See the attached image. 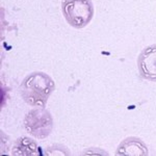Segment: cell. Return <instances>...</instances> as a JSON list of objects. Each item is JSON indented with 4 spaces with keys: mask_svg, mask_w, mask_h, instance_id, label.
<instances>
[{
    "mask_svg": "<svg viewBox=\"0 0 156 156\" xmlns=\"http://www.w3.org/2000/svg\"><path fill=\"white\" fill-rule=\"evenodd\" d=\"M55 90V82L44 72H32L20 85V94L27 104L34 107H46L50 95Z\"/></svg>",
    "mask_w": 156,
    "mask_h": 156,
    "instance_id": "obj_1",
    "label": "cell"
},
{
    "mask_svg": "<svg viewBox=\"0 0 156 156\" xmlns=\"http://www.w3.org/2000/svg\"><path fill=\"white\" fill-rule=\"evenodd\" d=\"M149 154L147 146L142 140L138 137H127L123 142H121L115 152V155H138V156H146Z\"/></svg>",
    "mask_w": 156,
    "mask_h": 156,
    "instance_id": "obj_5",
    "label": "cell"
},
{
    "mask_svg": "<svg viewBox=\"0 0 156 156\" xmlns=\"http://www.w3.org/2000/svg\"><path fill=\"white\" fill-rule=\"evenodd\" d=\"M62 12L68 24L80 29L90 24L95 11L92 0H62Z\"/></svg>",
    "mask_w": 156,
    "mask_h": 156,
    "instance_id": "obj_2",
    "label": "cell"
},
{
    "mask_svg": "<svg viewBox=\"0 0 156 156\" xmlns=\"http://www.w3.org/2000/svg\"><path fill=\"white\" fill-rule=\"evenodd\" d=\"M137 68L143 79L156 82V44L142 50L137 57Z\"/></svg>",
    "mask_w": 156,
    "mask_h": 156,
    "instance_id": "obj_4",
    "label": "cell"
},
{
    "mask_svg": "<svg viewBox=\"0 0 156 156\" xmlns=\"http://www.w3.org/2000/svg\"><path fill=\"white\" fill-rule=\"evenodd\" d=\"M40 148L34 140L26 136H21L16 140L14 147H12V155L19 156H34L40 155Z\"/></svg>",
    "mask_w": 156,
    "mask_h": 156,
    "instance_id": "obj_6",
    "label": "cell"
},
{
    "mask_svg": "<svg viewBox=\"0 0 156 156\" xmlns=\"http://www.w3.org/2000/svg\"><path fill=\"white\" fill-rule=\"evenodd\" d=\"M24 128L30 135L44 140L49 136L53 129L52 115L44 107L34 108L25 115Z\"/></svg>",
    "mask_w": 156,
    "mask_h": 156,
    "instance_id": "obj_3",
    "label": "cell"
}]
</instances>
